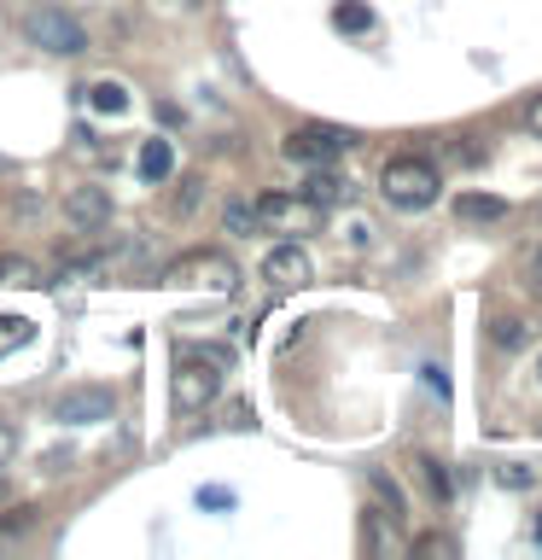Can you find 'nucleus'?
Returning <instances> with one entry per match:
<instances>
[{
  "instance_id": "22",
  "label": "nucleus",
  "mask_w": 542,
  "mask_h": 560,
  "mask_svg": "<svg viewBox=\"0 0 542 560\" xmlns=\"http://www.w3.org/2000/svg\"><path fill=\"white\" fill-rule=\"evenodd\" d=\"M199 175H187V182H181V192H175V210H181V217H192V205H199Z\"/></svg>"
},
{
  "instance_id": "11",
  "label": "nucleus",
  "mask_w": 542,
  "mask_h": 560,
  "mask_svg": "<svg viewBox=\"0 0 542 560\" xmlns=\"http://www.w3.org/2000/svg\"><path fill=\"white\" fill-rule=\"evenodd\" d=\"M134 170H140V182H169V170H175V147L164 135H152V140H140V158H134Z\"/></svg>"
},
{
  "instance_id": "19",
  "label": "nucleus",
  "mask_w": 542,
  "mask_h": 560,
  "mask_svg": "<svg viewBox=\"0 0 542 560\" xmlns=\"http://www.w3.org/2000/svg\"><path fill=\"white\" fill-rule=\"evenodd\" d=\"M222 228H227V234H239V240H245V234H257V210L245 205V199H234V205L222 210Z\"/></svg>"
},
{
  "instance_id": "4",
  "label": "nucleus",
  "mask_w": 542,
  "mask_h": 560,
  "mask_svg": "<svg viewBox=\"0 0 542 560\" xmlns=\"http://www.w3.org/2000/svg\"><path fill=\"white\" fill-rule=\"evenodd\" d=\"M24 35L42 52H52V59H76V52H87V30L64 7H30L24 12Z\"/></svg>"
},
{
  "instance_id": "25",
  "label": "nucleus",
  "mask_w": 542,
  "mask_h": 560,
  "mask_svg": "<svg viewBox=\"0 0 542 560\" xmlns=\"http://www.w3.org/2000/svg\"><path fill=\"white\" fill-rule=\"evenodd\" d=\"M525 122H531V129H537V135H542V94H537V100H531V105H525Z\"/></svg>"
},
{
  "instance_id": "9",
  "label": "nucleus",
  "mask_w": 542,
  "mask_h": 560,
  "mask_svg": "<svg viewBox=\"0 0 542 560\" xmlns=\"http://www.w3.org/2000/svg\"><path fill=\"white\" fill-rule=\"evenodd\" d=\"M315 269H309V252L297 240H286V245H274L269 257H262V280H269V287H304Z\"/></svg>"
},
{
  "instance_id": "28",
  "label": "nucleus",
  "mask_w": 542,
  "mask_h": 560,
  "mask_svg": "<svg viewBox=\"0 0 542 560\" xmlns=\"http://www.w3.org/2000/svg\"><path fill=\"white\" fill-rule=\"evenodd\" d=\"M0 502H7V472H0Z\"/></svg>"
},
{
  "instance_id": "17",
  "label": "nucleus",
  "mask_w": 542,
  "mask_h": 560,
  "mask_svg": "<svg viewBox=\"0 0 542 560\" xmlns=\"http://www.w3.org/2000/svg\"><path fill=\"white\" fill-rule=\"evenodd\" d=\"M525 339H531V327H525L519 315H496V322H490V345H502V350H519Z\"/></svg>"
},
{
  "instance_id": "18",
  "label": "nucleus",
  "mask_w": 542,
  "mask_h": 560,
  "mask_svg": "<svg viewBox=\"0 0 542 560\" xmlns=\"http://www.w3.org/2000/svg\"><path fill=\"white\" fill-rule=\"evenodd\" d=\"M367 485H374V497L385 502V520H391V525H402V514H409V502H402V490H397L391 479H385V472H367Z\"/></svg>"
},
{
  "instance_id": "12",
  "label": "nucleus",
  "mask_w": 542,
  "mask_h": 560,
  "mask_svg": "<svg viewBox=\"0 0 542 560\" xmlns=\"http://www.w3.org/2000/svg\"><path fill=\"white\" fill-rule=\"evenodd\" d=\"M455 217H461V222H479V228L507 222V199H496V192H461V199H455Z\"/></svg>"
},
{
  "instance_id": "29",
  "label": "nucleus",
  "mask_w": 542,
  "mask_h": 560,
  "mask_svg": "<svg viewBox=\"0 0 542 560\" xmlns=\"http://www.w3.org/2000/svg\"><path fill=\"white\" fill-rule=\"evenodd\" d=\"M537 542H542V514H537Z\"/></svg>"
},
{
  "instance_id": "16",
  "label": "nucleus",
  "mask_w": 542,
  "mask_h": 560,
  "mask_svg": "<svg viewBox=\"0 0 542 560\" xmlns=\"http://www.w3.org/2000/svg\"><path fill=\"white\" fill-rule=\"evenodd\" d=\"M332 24L344 35H362V30H374V12H367L362 0H339V7H332Z\"/></svg>"
},
{
  "instance_id": "21",
  "label": "nucleus",
  "mask_w": 542,
  "mask_h": 560,
  "mask_svg": "<svg viewBox=\"0 0 542 560\" xmlns=\"http://www.w3.org/2000/svg\"><path fill=\"white\" fill-rule=\"evenodd\" d=\"M199 508H216V514H222V508H234V490H227V485H204L199 490Z\"/></svg>"
},
{
  "instance_id": "14",
  "label": "nucleus",
  "mask_w": 542,
  "mask_h": 560,
  "mask_svg": "<svg viewBox=\"0 0 542 560\" xmlns=\"http://www.w3.org/2000/svg\"><path fill=\"white\" fill-rule=\"evenodd\" d=\"M0 287H47V280H42V269H35L30 257L0 252Z\"/></svg>"
},
{
  "instance_id": "15",
  "label": "nucleus",
  "mask_w": 542,
  "mask_h": 560,
  "mask_svg": "<svg viewBox=\"0 0 542 560\" xmlns=\"http://www.w3.org/2000/svg\"><path fill=\"white\" fill-rule=\"evenodd\" d=\"M87 94V105H94V112H105V117H122L129 112V88L122 82H94V88H82Z\"/></svg>"
},
{
  "instance_id": "27",
  "label": "nucleus",
  "mask_w": 542,
  "mask_h": 560,
  "mask_svg": "<svg viewBox=\"0 0 542 560\" xmlns=\"http://www.w3.org/2000/svg\"><path fill=\"white\" fill-rule=\"evenodd\" d=\"M0 175H12V158L7 152H0Z\"/></svg>"
},
{
  "instance_id": "1",
  "label": "nucleus",
  "mask_w": 542,
  "mask_h": 560,
  "mask_svg": "<svg viewBox=\"0 0 542 560\" xmlns=\"http://www.w3.org/2000/svg\"><path fill=\"white\" fill-rule=\"evenodd\" d=\"M222 368H227V350L222 345H204V350L181 345V350H175V368H169V402H175V415L210 409V402L222 397Z\"/></svg>"
},
{
  "instance_id": "23",
  "label": "nucleus",
  "mask_w": 542,
  "mask_h": 560,
  "mask_svg": "<svg viewBox=\"0 0 542 560\" xmlns=\"http://www.w3.org/2000/svg\"><path fill=\"white\" fill-rule=\"evenodd\" d=\"M496 479H502L507 490H531V467H519V462H514V467H496Z\"/></svg>"
},
{
  "instance_id": "3",
  "label": "nucleus",
  "mask_w": 542,
  "mask_h": 560,
  "mask_svg": "<svg viewBox=\"0 0 542 560\" xmlns=\"http://www.w3.org/2000/svg\"><path fill=\"white\" fill-rule=\"evenodd\" d=\"M437 187H444L437 182V164H426V158H414V152H402V158H391V164L379 170V192L397 210H432Z\"/></svg>"
},
{
  "instance_id": "20",
  "label": "nucleus",
  "mask_w": 542,
  "mask_h": 560,
  "mask_svg": "<svg viewBox=\"0 0 542 560\" xmlns=\"http://www.w3.org/2000/svg\"><path fill=\"white\" fill-rule=\"evenodd\" d=\"M30 339V322H17V315H0V357H7V350H17Z\"/></svg>"
},
{
  "instance_id": "2",
  "label": "nucleus",
  "mask_w": 542,
  "mask_h": 560,
  "mask_svg": "<svg viewBox=\"0 0 542 560\" xmlns=\"http://www.w3.org/2000/svg\"><path fill=\"white\" fill-rule=\"evenodd\" d=\"M164 287H199V292H234L239 287V262L216 252V245H192V252L164 262Z\"/></svg>"
},
{
  "instance_id": "10",
  "label": "nucleus",
  "mask_w": 542,
  "mask_h": 560,
  "mask_svg": "<svg viewBox=\"0 0 542 560\" xmlns=\"http://www.w3.org/2000/svg\"><path fill=\"white\" fill-rule=\"evenodd\" d=\"M304 192H309V199L321 205V210H327V205H350V199H356V187H350L332 164H315V175L304 182Z\"/></svg>"
},
{
  "instance_id": "7",
  "label": "nucleus",
  "mask_w": 542,
  "mask_h": 560,
  "mask_svg": "<svg viewBox=\"0 0 542 560\" xmlns=\"http://www.w3.org/2000/svg\"><path fill=\"white\" fill-rule=\"evenodd\" d=\"M111 415H117V392H105V385H70V392L52 397V420L59 427H99Z\"/></svg>"
},
{
  "instance_id": "8",
  "label": "nucleus",
  "mask_w": 542,
  "mask_h": 560,
  "mask_svg": "<svg viewBox=\"0 0 542 560\" xmlns=\"http://www.w3.org/2000/svg\"><path fill=\"white\" fill-rule=\"evenodd\" d=\"M64 222L76 228V234H99V228H111V192H105V187H70L64 192Z\"/></svg>"
},
{
  "instance_id": "5",
  "label": "nucleus",
  "mask_w": 542,
  "mask_h": 560,
  "mask_svg": "<svg viewBox=\"0 0 542 560\" xmlns=\"http://www.w3.org/2000/svg\"><path fill=\"white\" fill-rule=\"evenodd\" d=\"M251 210H257V228H269V234H315L327 217L309 192H262Z\"/></svg>"
},
{
  "instance_id": "26",
  "label": "nucleus",
  "mask_w": 542,
  "mask_h": 560,
  "mask_svg": "<svg viewBox=\"0 0 542 560\" xmlns=\"http://www.w3.org/2000/svg\"><path fill=\"white\" fill-rule=\"evenodd\" d=\"M531 280H537V287H542V252H537V262H531Z\"/></svg>"
},
{
  "instance_id": "30",
  "label": "nucleus",
  "mask_w": 542,
  "mask_h": 560,
  "mask_svg": "<svg viewBox=\"0 0 542 560\" xmlns=\"http://www.w3.org/2000/svg\"><path fill=\"white\" fill-rule=\"evenodd\" d=\"M537 380H542V362H537Z\"/></svg>"
},
{
  "instance_id": "13",
  "label": "nucleus",
  "mask_w": 542,
  "mask_h": 560,
  "mask_svg": "<svg viewBox=\"0 0 542 560\" xmlns=\"http://www.w3.org/2000/svg\"><path fill=\"white\" fill-rule=\"evenodd\" d=\"M414 472H420V485H426L432 502H449L455 497V479H449V467L437 462V455H414Z\"/></svg>"
},
{
  "instance_id": "6",
  "label": "nucleus",
  "mask_w": 542,
  "mask_h": 560,
  "mask_svg": "<svg viewBox=\"0 0 542 560\" xmlns=\"http://www.w3.org/2000/svg\"><path fill=\"white\" fill-rule=\"evenodd\" d=\"M350 147H356V135H350V129H339V122H304V129H292L286 135V147H280V152H286L292 158V164H332V158H344Z\"/></svg>"
},
{
  "instance_id": "24",
  "label": "nucleus",
  "mask_w": 542,
  "mask_h": 560,
  "mask_svg": "<svg viewBox=\"0 0 542 560\" xmlns=\"http://www.w3.org/2000/svg\"><path fill=\"white\" fill-rule=\"evenodd\" d=\"M414 555H455V542L432 532V537H414Z\"/></svg>"
}]
</instances>
